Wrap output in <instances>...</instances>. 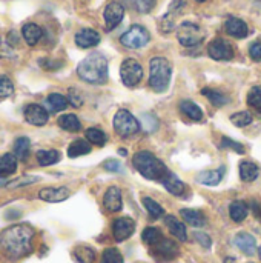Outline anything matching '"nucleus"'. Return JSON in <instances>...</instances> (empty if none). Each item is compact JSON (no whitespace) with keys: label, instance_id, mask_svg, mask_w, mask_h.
I'll return each mask as SVG.
<instances>
[{"label":"nucleus","instance_id":"nucleus-1","mask_svg":"<svg viewBox=\"0 0 261 263\" xmlns=\"http://www.w3.org/2000/svg\"><path fill=\"white\" fill-rule=\"evenodd\" d=\"M34 230L26 223L12 225L0 233V251L9 259H20L32 251Z\"/></svg>","mask_w":261,"mask_h":263},{"label":"nucleus","instance_id":"nucleus-2","mask_svg":"<svg viewBox=\"0 0 261 263\" xmlns=\"http://www.w3.org/2000/svg\"><path fill=\"white\" fill-rule=\"evenodd\" d=\"M77 74L82 80L94 85L105 83L108 80V60L100 52H92L88 57H85L78 66Z\"/></svg>","mask_w":261,"mask_h":263},{"label":"nucleus","instance_id":"nucleus-3","mask_svg":"<svg viewBox=\"0 0 261 263\" xmlns=\"http://www.w3.org/2000/svg\"><path fill=\"white\" fill-rule=\"evenodd\" d=\"M132 163L135 166V170L146 179L149 180H158L162 182L171 171L166 168V165L158 160L152 153L149 151H138Z\"/></svg>","mask_w":261,"mask_h":263},{"label":"nucleus","instance_id":"nucleus-4","mask_svg":"<svg viewBox=\"0 0 261 263\" xmlns=\"http://www.w3.org/2000/svg\"><path fill=\"white\" fill-rule=\"evenodd\" d=\"M151 76H149V86L155 92H163L168 89L171 82L172 68L168 59L165 57H154L151 60Z\"/></svg>","mask_w":261,"mask_h":263},{"label":"nucleus","instance_id":"nucleus-5","mask_svg":"<svg viewBox=\"0 0 261 263\" xmlns=\"http://www.w3.org/2000/svg\"><path fill=\"white\" fill-rule=\"evenodd\" d=\"M177 39L183 46L192 48L203 42L205 32L202 31V28L198 25H195L192 22H183L177 29Z\"/></svg>","mask_w":261,"mask_h":263},{"label":"nucleus","instance_id":"nucleus-6","mask_svg":"<svg viewBox=\"0 0 261 263\" xmlns=\"http://www.w3.org/2000/svg\"><path fill=\"white\" fill-rule=\"evenodd\" d=\"M114 129L122 137H129L140 131V122L128 109H120L114 117Z\"/></svg>","mask_w":261,"mask_h":263},{"label":"nucleus","instance_id":"nucleus-7","mask_svg":"<svg viewBox=\"0 0 261 263\" xmlns=\"http://www.w3.org/2000/svg\"><path fill=\"white\" fill-rule=\"evenodd\" d=\"M149 39H151V34L145 26L134 25L120 37V42L123 46H126L129 49H138V48L145 46L149 42Z\"/></svg>","mask_w":261,"mask_h":263},{"label":"nucleus","instance_id":"nucleus-8","mask_svg":"<svg viewBox=\"0 0 261 263\" xmlns=\"http://www.w3.org/2000/svg\"><path fill=\"white\" fill-rule=\"evenodd\" d=\"M120 77L125 86L134 88L143 79V68L135 59H126L120 66Z\"/></svg>","mask_w":261,"mask_h":263},{"label":"nucleus","instance_id":"nucleus-9","mask_svg":"<svg viewBox=\"0 0 261 263\" xmlns=\"http://www.w3.org/2000/svg\"><path fill=\"white\" fill-rule=\"evenodd\" d=\"M208 52L214 60H231L234 57V48L223 39H215L209 43Z\"/></svg>","mask_w":261,"mask_h":263},{"label":"nucleus","instance_id":"nucleus-10","mask_svg":"<svg viewBox=\"0 0 261 263\" xmlns=\"http://www.w3.org/2000/svg\"><path fill=\"white\" fill-rule=\"evenodd\" d=\"M135 222L131 217H118L112 223V234L117 242H123L134 234Z\"/></svg>","mask_w":261,"mask_h":263},{"label":"nucleus","instance_id":"nucleus-11","mask_svg":"<svg viewBox=\"0 0 261 263\" xmlns=\"http://www.w3.org/2000/svg\"><path fill=\"white\" fill-rule=\"evenodd\" d=\"M152 256L157 260H172L178 256V247L172 240L163 239L152 247Z\"/></svg>","mask_w":261,"mask_h":263},{"label":"nucleus","instance_id":"nucleus-12","mask_svg":"<svg viewBox=\"0 0 261 263\" xmlns=\"http://www.w3.org/2000/svg\"><path fill=\"white\" fill-rule=\"evenodd\" d=\"M105 23L108 29H114L120 25V22L125 17V8L122 3L118 2H111L108 3V6L105 8Z\"/></svg>","mask_w":261,"mask_h":263},{"label":"nucleus","instance_id":"nucleus-13","mask_svg":"<svg viewBox=\"0 0 261 263\" xmlns=\"http://www.w3.org/2000/svg\"><path fill=\"white\" fill-rule=\"evenodd\" d=\"M48 117H49L48 116V111L43 106L37 105V103H31V105H28L25 108V120L28 123L34 125V126H43V125H46Z\"/></svg>","mask_w":261,"mask_h":263},{"label":"nucleus","instance_id":"nucleus-14","mask_svg":"<svg viewBox=\"0 0 261 263\" xmlns=\"http://www.w3.org/2000/svg\"><path fill=\"white\" fill-rule=\"evenodd\" d=\"M100 43V34L91 28H83L75 34V45L78 48H92Z\"/></svg>","mask_w":261,"mask_h":263},{"label":"nucleus","instance_id":"nucleus-15","mask_svg":"<svg viewBox=\"0 0 261 263\" xmlns=\"http://www.w3.org/2000/svg\"><path fill=\"white\" fill-rule=\"evenodd\" d=\"M71 196V191L66 188V186H58V188H43L40 193H38V197L45 202H49V203H57V202H63L66 200L68 197Z\"/></svg>","mask_w":261,"mask_h":263},{"label":"nucleus","instance_id":"nucleus-16","mask_svg":"<svg viewBox=\"0 0 261 263\" xmlns=\"http://www.w3.org/2000/svg\"><path fill=\"white\" fill-rule=\"evenodd\" d=\"M103 205L109 213H118L123 206L122 191L117 186H109L103 197Z\"/></svg>","mask_w":261,"mask_h":263},{"label":"nucleus","instance_id":"nucleus-17","mask_svg":"<svg viewBox=\"0 0 261 263\" xmlns=\"http://www.w3.org/2000/svg\"><path fill=\"white\" fill-rule=\"evenodd\" d=\"M225 28H226V32L235 39H245L249 34V26L242 18H237V17L228 18Z\"/></svg>","mask_w":261,"mask_h":263},{"label":"nucleus","instance_id":"nucleus-18","mask_svg":"<svg viewBox=\"0 0 261 263\" xmlns=\"http://www.w3.org/2000/svg\"><path fill=\"white\" fill-rule=\"evenodd\" d=\"M234 242H235L237 248L248 256H254L257 251V242H255L254 236H251L248 233H238L235 236Z\"/></svg>","mask_w":261,"mask_h":263},{"label":"nucleus","instance_id":"nucleus-19","mask_svg":"<svg viewBox=\"0 0 261 263\" xmlns=\"http://www.w3.org/2000/svg\"><path fill=\"white\" fill-rule=\"evenodd\" d=\"M165 223H166L168 230L171 231V234H174V237H177L180 242H186V240H188L186 225H185L183 222H180L177 217H174V216H166V217H165Z\"/></svg>","mask_w":261,"mask_h":263},{"label":"nucleus","instance_id":"nucleus-20","mask_svg":"<svg viewBox=\"0 0 261 263\" xmlns=\"http://www.w3.org/2000/svg\"><path fill=\"white\" fill-rule=\"evenodd\" d=\"M183 220L194 227V228H203L206 225V216L202 213V211H197V210H182L180 211Z\"/></svg>","mask_w":261,"mask_h":263},{"label":"nucleus","instance_id":"nucleus-21","mask_svg":"<svg viewBox=\"0 0 261 263\" xmlns=\"http://www.w3.org/2000/svg\"><path fill=\"white\" fill-rule=\"evenodd\" d=\"M22 35H23V39H25V42H26L28 45L34 46V45L42 39L43 31H42V28H40L38 25H35V23H26V25H23V28H22Z\"/></svg>","mask_w":261,"mask_h":263},{"label":"nucleus","instance_id":"nucleus-22","mask_svg":"<svg viewBox=\"0 0 261 263\" xmlns=\"http://www.w3.org/2000/svg\"><path fill=\"white\" fill-rule=\"evenodd\" d=\"M163 186L174 196H183L186 193V186L182 180H178L172 173H169L163 180H162Z\"/></svg>","mask_w":261,"mask_h":263},{"label":"nucleus","instance_id":"nucleus-23","mask_svg":"<svg viewBox=\"0 0 261 263\" xmlns=\"http://www.w3.org/2000/svg\"><path fill=\"white\" fill-rule=\"evenodd\" d=\"M223 174H225V168H218L215 171H205V173L198 174L197 180L206 186H215L222 182Z\"/></svg>","mask_w":261,"mask_h":263},{"label":"nucleus","instance_id":"nucleus-24","mask_svg":"<svg viewBox=\"0 0 261 263\" xmlns=\"http://www.w3.org/2000/svg\"><path fill=\"white\" fill-rule=\"evenodd\" d=\"M180 111H182L186 117H189L191 120H194V122H200V120L203 119V111L200 109L198 105H195V103L191 102V100H183V102H180Z\"/></svg>","mask_w":261,"mask_h":263},{"label":"nucleus","instance_id":"nucleus-25","mask_svg":"<svg viewBox=\"0 0 261 263\" xmlns=\"http://www.w3.org/2000/svg\"><path fill=\"white\" fill-rule=\"evenodd\" d=\"M57 123H58V126L62 129L69 131V133H77L82 128V123H80V120H78V117L75 114H63V116L58 117Z\"/></svg>","mask_w":261,"mask_h":263},{"label":"nucleus","instance_id":"nucleus-26","mask_svg":"<svg viewBox=\"0 0 261 263\" xmlns=\"http://www.w3.org/2000/svg\"><path fill=\"white\" fill-rule=\"evenodd\" d=\"M258 174H260V168H258L257 163L249 162V160L242 162V165H240V177H242V180L254 182L258 177Z\"/></svg>","mask_w":261,"mask_h":263},{"label":"nucleus","instance_id":"nucleus-27","mask_svg":"<svg viewBox=\"0 0 261 263\" xmlns=\"http://www.w3.org/2000/svg\"><path fill=\"white\" fill-rule=\"evenodd\" d=\"M17 171V157L12 154L0 156V177H8Z\"/></svg>","mask_w":261,"mask_h":263},{"label":"nucleus","instance_id":"nucleus-28","mask_svg":"<svg viewBox=\"0 0 261 263\" xmlns=\"http://www.w3.org/2000/svg\"><path fill=\"white\" fill-rule=\"evenodd\" d=\"M248 205L245 203V202H242V200H235V202H232L231 203V206H229V216H231V219L235 222V223H240V222H243L246 217H248Z\"/></svg>","mask_w":261,"mask_h":263},{"label":"nucleus","instance_id":"nucleus-29","mask_svg":"<svg viewBox=\"0 0 261 263\" xmlns=\"http://www.w3.org/2000/svg\"><path fill=\"white\" fill-rule=\"evenodd\" d=\"M29 148H31V142L28 137H18L14 142V154L18 160L25 162L29 156Z\"/></svg>","mask_w":261,"mask_h":263},{"label":"nucleus","instance_id":"nucleus-30","mask_svg":"<svg viewBox=\"0 0 261 263\" xmlns=\"http://www.w3.org/2000/svg\"><path fill=\"white\" fill-rule=\"evenodd\" d=\"M37 162L38 165L42 166H49V165H54L60 160V153L55 151V149H42L37 153Z\"/></svg>","mask_w":261,"mask_h":263},{"label":"nucleus","instance_id":"nucleus-31","mask_svg":"<svg viewBox=\"0 0 261 263\" xmlns=\"http://www.w3.org/2000/svg\"><path fill=\"white\" fill-rule=\"evenodd\" d=\"M74 257L78 263H94L95 260V253L91 247L86 245H78L74 250Z\"/></svg>","mask_w":261,"mask_h":263},{"label":"nucleus","instance_id":"nucleus-32","mask_svg":"<svg viewBox=\"0 0 261 263\" xmlns=\"http://www.w3.org/2000/svg\"><path fill=\"white\" fill-rule=\"evenodd\" d=\"M89 153H91V145L86 140H75L68 148V156L72 157V159L85 156V154H89Z\"/></svg>","mask_w":261,"mask_h":263},{"label":"nucleus","instance_id":"nucleus-33","mask_svg":"<svg viewBox=\"0 0 261 263\" xmlns=\"http://www.w3.org/2000/svg\"><path fill=\"white\" fill-rule=\"evenodd\" d=\"M46 103H48V106H49L51 111L58 112V111H63L68 106V99L65 96H62V94L54 92V94H49L48 96Z\"/></svg>","mask_w":261,"mask_h":263},{"label":"nucleus","instance_id":"nucleus-34","mask_svg":"<svg viewBox=\"0 0 261 263\" xmlns=\"http://www.w3.org/2000/svg\"><path fill=\"white\" fill-rule=\"evenodd\" d=\"M203 96H206L209 99V102L214 105V106H223L226 103H229V97L220 91H215V89H209V88H205L203 91Z\"/></svg>","mask_w":261,"mask_h":263},{"label":"nucleus","instance_id":"nucleus-35","mask_svg":"<svg viewBox=\"0 0 261 263\" xmlns=\"http://www.w3.org/2000/svg\"><path fill=\"white\" fill-rule=\"evenodd\" d=\"M142 239L145 243H148L149 247H154L157 245L160 240H163V236H162V231L158 228H154V227H148L143 230L142 233Z\"/></svg>","mask_w":261,"mask_h":263},{"label":"nucleus","instance_id":"nucleus-36","mask_svg":"<svg viewBox=\"0 0 261 263\" xmlns=\"http://www.w3.org/2000/svg\"><path fill=\"white\" fill-rule=\"evenodd\" d=\"M85 136H86L88 142H91L92 145L102 146L106 142V134L102 129H98V128H89V129H86Z\"/></svg>","mask_w":261,"mask_h":263},{"label":"nucleus","instance_id":"nucleus-37","mask_svg":"<svg viewBox=\"0 0 261 263\" xmlns=\"http://www.w3.org/2000/svg\"><path fill=\"white\" fill-rule=\"evenodd\" d=\"M143 205H145L146 211L149 213V216L152 219H158V217H162L165 214V210L155 200H152L149 197H143Z\"/></svg>","mask_w":261,"mask_h":263},{"label":"nucleus","instance_id":"nucleus-38","mask_svg":"<svg viewBox=\"0 0 261 263\" xmlns=\"http://www.w3.org/2000/svg\"><path fill=\"white\" fill-rule=\"evenodd\" d=\"M252 120H254V117H252V114H251L249 111H240V112L231 116V122H232L235 126H238V128H243V126L251 125Z\"/></svg>","mask_w":261,"mask_h":263},{"label":"nucleus","instance_id":"nucleus-39","mask_svg":"<svg viewBox=\"0 0 261 263\" xmlns=\"http://www.w3.org/2000/svg\"><path fill=\"white\" fill-rule=\"evenodd\" d=\"M248 105L254 109H257L258 112L261 111V85L254 86L249 92H248Z\"/></svg>","mask_w":261,"mask_h":263},{"label":"nucleus","instance_id":"nucleus-40","mask_svg":"<svg viewBox=\"0 0 261 263\" xmlns=\"http://www.w3.org/2000/svg\"><path fill=\"white\" fill-rule=\"evenodd\" d=\"M100 263H123V256L117 248H106L102 254Z\"/></svg>","mask_w":261,"mask_h":263},{"label":"nucleus","instance_id":"nucleus-41","mask_svg":"<svg viewBox=\"0 0 261 263\" xmlns=\"http://www.w3.org/2000/svg\"><path fill=\"white\" fill-rule=\"evenodd\" d=\"M135 11L142 12V14H148L149 11H152L155 0H126Z\"/></svg>","mask_w":261,"mask_h":263},{"label":"nucleus","instance_id":"nucleus-42","mask_svg":"<svg viewBox=\"0 0 261 263\" xmlns=\"http://www.w3.org/2000/svg\"><path fill=\"white\" fill-rule=\"evenodd\" d=\"M14 92V83L11 82L9 77L0 76V97H9Z\"/></svg>","mask_w":261,"mask_h":263},{"label":"nucleus","instance_id":"nucleus-43","mask_svg":"<svg viewBox=\"0 0 261 263\" xmlns=\"http://www.w3.org/2000/svg\"><path fill=\"white\" fill-rule=\"evenodd\" d=\"M222 148H223V149H232V151H237L238 154H243V153H245L243 145H242V143H238V142H234V140H232V139H229V137H223V139H222Z\"/></svg>","mask_w":261,"mask_h":263},{"label":"nucleus","instance_id":"nucleus-44","mask_svg":"<svg viewBox=\"0 0 261 263\" xmlns=\"http://www.w3.org/2000/svg\"><path fill=\"white\" fill-rule=\"evenodd\" d=\"M68 102L72 105V106H75V108H78V106H82V103H83V99H82V94L77 91V89H69V96H68Z\"/></svg>","mask_w":261,"mask_h":263},{"label":"nucleus","instance_id":"nucleus-45","mask_svg":"<svg viewBox=\"0 0 261 263\" xmlns=\"http://www.w3.org/2000/svg\"><path fill=\"white\" fill-rule=\"evenodd\" d=\"M103 168L109 173H122L123 171V166L118 160H108L103 163Z\"/></svg>","mask_w":261,"mask_h":263},{"label":"nucleus","instance_id":"nucleus-46","mask_svg":"<svg viewBox=\"0 0 261 263\" xmlns=\"http://www.w3.org/2000/svg\"><path fill=\"white\" fill-rule=\"evenodd\" d=\"M249 55L252 60L261 62V42H254L249 48Z\"/></svg>","mask_w":261,"mask_h":263},{"label":"nucleus","instance_id":"nucleus-47","mask_svg":"<svg viewBox=\"0 0 261 263\" xmlns=\"http://www.w3.org/2000/svg\"><path fill=\"white\" fill-rule=\"evenodd\" d=\"M194 237H195V240H197L203 248H211L212 240H211V237H209L208 234H205V233H195Z\"/></svg>","mask_w":261,"mask_h":263},{"label":"nucleus","instance_id":"nucleus-48","mask_svg":"<svg viewBox=\"0 0 261 263\" xmlns=\"http://www.w3.org/2000/svg\"><path fill=\"white\" fill-rule=\"evenodd\" d=\"M37 180H38L37 177H22V179H18V180H14V182H11V183H9V186H11V188L25 186L26 183H32V182H37Z\"/></svg>","mask_w":261,"mask_h":263},{"label":"nucleus","instance_id":"nucleus-49","mask_svg":"<svg viewBox=\"0 0 261 263\" xmlns=\"http://www.w3.org/2000/svg\"><path fill=\"white\" fill-rule=\"evenodd\" d=\"M118 153H120V154H122V156H126V151H125V149H120V151H118Z\"/></svg>","mask_w":261,"mask_h":263},{"label":"nucleus","instance_id":"nucleus-50","mask_svg":"<svg viewBox=\"0 0 261 263\" xmlns=\"http://www.w3.org/2000/svg\"><path fill=\"white\" fill-rule=\"evenodd\" d=\"M258 254H260V259H261V247H260V250H258Z\"/></svg>","mask_w":261,"mask_h":263},{"label":"nucleus","instance_id":"nucleus-51","mask_svg":"<svg viewBox=\"0 0 261 263\" xmlns=\"http://www.w3.org/2000/svg\"><path fill=\"white\" fill-rule=\"evenodd\" d=\"M197 2H205V0H197Z\"/></svg>","mask_w":261,"mask_h":263}]
</instances>
